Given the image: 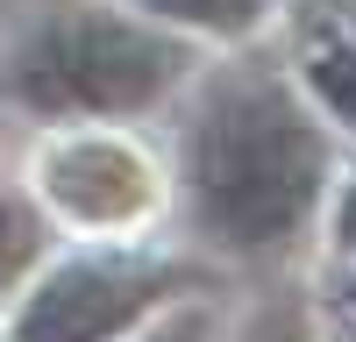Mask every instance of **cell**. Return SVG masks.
I'll use <instances>...</instances> for the list:
<instances>
[{
	"instance_id": "6da1fadb",
	"label": "cell",
	"mask_w": 356,
	"mask_h": 342,
	"mask_svg": "<svg viewBox=\"0 0 356 342\" xmlns=\"http://www.w3.org/2000/svg\"><path fill=\"white\" fill-rule=\"evenodd\" d=\"M328 193V136L285 79L235 65L200 93L186 122L193 221L228 250H285Z\"/></svg>"
},
{
	"instance_id": "7a4b0ae2",
	"label": "cell",
	"mask_w": 356,
	"mask_h": 342,
	"mask_svg": "<svg viewBox=\"0 0 356 342\" xmlns=\"http://www.w3.org/2000/svg\"><path fill=\"white\" fill-rule=\"evenodd\" d=\"M186 79V50L129 15H50L8 57V93L29 114H143Z\"/></svg>"
},
{
	"instance_id": "3957f363",
	"label": "cell",
	"mask_w": 356,
	"mask_h": 342,
	"mask_svg": "<svg viewBox=\"0 0 356 342\" xmlns=\"http://www.w3.org/2000/svg\"><path fill=\"white\" fill-rule=\"evenodd\" d=\"M186 285H200V271L164 264V256H122V250L65 256L29 285L15 342H122Z\"/></svg>"
},
{
	"instance_id": "277c9868",
	"label": "cell",
	"mask_w": 356,
	"mask_h": 342,
	"mask_svg": "<svg viewBox=\"0 0 356 342\" xmlns=\"http://www.w3.org/2000/svg\"><path fill=\"white\" fill-rule=\"evenodd\" d=\"M36 179L50 193L57 214H72L79 228H129L157 207V171L150 157L122 136H72L43 150Z\"/></svg>"
},
{
	"instance_id": "5b68a950",
	"label": "cell",
	"mask_w": 356,
	"mask_h": 342,
	"mask_svg": "<svg viewBox=\"0 0 356 342\" xmlns=\"http://www.w3.org/2000/svg\"><path fill=\"white\" fill-rule=\"evenodd\" d=\"M36 256H43V214L29 207V200L0 193V300L36 271Z\"/></svg>"
},
{
	"instance_id": "8992f818",
	"label": "cell",
	"mask_w": 356,
	"mask_h": 342,
	"mask_svg": "<svg viewBox=\"0 0 356 342\" xmlns=\"http://www.w3.org/2000/svg\"><path fill=\"white\" fill-rule=\"evenodd\" d=\"M150 15L164 22H186V28H207V36H243V28L264 22L271 0H143Z\"/></svg>"
},
{
	"instance_id": "52a82bcc",
	"label": "cell",
	"mask_w": 356,
	"mask_h": 342,
	"mask_svg": "<svg viewBox=\"0 0 356 342\" xmlns=\"http://www.w3.org/2000/svg\"><path fill=\"white\" fill-rule=\"evenodd\" d=\"M307 86L342 129H356V43H321L307 65Z\"/></svg>"
},
{
	"instance_id": "ba28073f",
	"label": "cell",
	"mask_w": 356,
	"mask_h": 342,
	"mask_svg": "<svg viewBox=\"0 0 356 342\" xmlns=\"http://www.w3.org/2000/svg\"><path fill=\"white\" fill-rule=\"evenodd\" d=\"M243 342H314V321H307V307H300V300H271V307H257V314H250Z\"/></svg>"
},
{
	"instance_id": "9c48e42d",
	"label": "cell",
	"mask_w": 356,
	"mask_h": 342,
	"mask_svg": "<svg viewBox=\"0 0 356 342\" xmlns=\"http://www.w3.org/2000/svg\"><path fill=\"white\" fill-rule=\"evenodd\" d=\"M143 342H214V314H207V307H178V314H164Z\"/></svg>"
},
{
	"instance_id": "30bf717a",
	"label": "cell",
	"mask_w": 356,
	"mask_h": 342,
	"mask_svg": "<svg viewBox=\"0 0 356 342\" xmlns=\"http://www.w3.org/2000/svg\"><path fill=\"white\" fill-rule=\"evenodd\" d=\"M335 236H342V250H356V179L342 186V207H335Z\"/></svg>"
},
{
	"instance_id": "8fae6325",
	"label": "cell",
	"mask_w": 356,
	"mask_h": 342,
	"mask_svg": "<svg viewBox=\"0 0 356 342\" xmlns=\"http://www.w3.org/2000/svg\"><path fill=\"white\" fill-rule=\"evenodd\" d=\"M342 300H349V314H356V278H349V285H342Z\"/></svg>"
}]
</instances>
